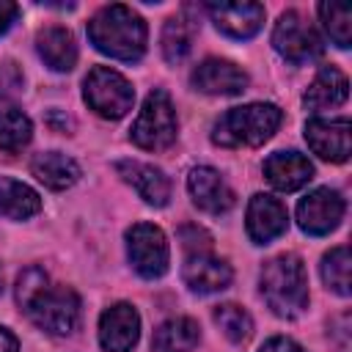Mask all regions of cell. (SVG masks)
Instances as JSON below:
<instances>
[{"mask_svg":"<svg viewBox=\"0 0 352 352\" xmlns=\"http://www.w3.org/2000/svg\"><path fill=\"white\" fill-rule=\"evenodd\" d=\"M206 14L214 28L231 38H253L264 25L261 3H209Z\"/></svg>","mask_w":352,"mask_h":352,"instance_id":"obj_15","label":"cell"},{"mask_svg":"<svg viewBox=\"0 0 352 352\" xmlns=\"http://www.w3.org/2000/svg\"><path fill=\"white\" fill-rule=\"evenodd\" d=\"M182 278H184L190 292L214 294V292H223L231 286L234 270L223 258H217L206 250H195V253H187L184 267H182Z\"/></svg>","mask_w":352,"mask_h":352,"instance_id":"obj_14","label":"cell"},{"mask_svg":"<svg viewBox=\"0 0 352 352\" xmlns=\"http://www.w3.org/2000/svg\"><path fill=\"white\" fill-rule=\"evenodd\" d=\"M308 148L327 162H346L352 151L349 118H311L305 121Z\"/></svg>","mask_w":352,"mask_h":352,"instance_id":"obj_10","label":"cell"},{"mask_svg":"<svg viewBox=\"0 0 352 352\" xmlns=\"http://www.w3.org/2000/svg\"><path fill=\"white\" fill-rule=\"evenodd\" d=\"M41 212V198L25 182L11 176H0V214L8 220H28Z\"/></svg>","mask_w":352,"mask_h":352,"instance_id":"obj_23","label":"cell"},{"mask_svg":"<svg viewBox=\"0 0 352 352\" xmlns=\"http://www.w3.org/2000/svg\"><path fill=\"white\" fill-rule=\"evenodd\" d=\"M116 170H118V176L126 184L135 187V192L146 204H151V206H165L168 204V198H170V182H168V176L160 168H154L148 162H138V160H118L116 162Z\"/></svg>","mask_w":352,"mask_h":352,"instance_id":"obj_18","label":"cell"},{"mask_svg":"<svg viewBox=\"0 0 352 352\" xmlns=\"http://www.w3.org/2000/svg\"><path fill=\"white\" fill-rule=\"evenodd\" d=\"M344 198L333 187H316L297 204V226L311 236L330 234L344 217Z\"/></svg>","mask_w":352,"mask_h":352,"instance_id":"obj_9","label":"cell"},{"mask_svg":"<svg viewBox=\"0 0 352 352\" xmlns=\"http://www.w3.org/2000/svg\"><path fill=\"white\" fill-rule=\"evenodd\" d=\"M261 297L280 319H297L308 308V275L305 264L294 253L270 258L261 270Z\"/></svg>","mask_w":352,"mask_h":352,"instance_id":"obj_3","label":"cell"},{"mask_svg":"<svg viewBox=\"0 0 352 352\" xmlns=\"http://www.w3.org/2000/svg\"><path fill=\"white\" fill-rule=\"evenodd\" d=\"M319 272H322V280L330 292L349 297V248L346 245H338L330 253H324Z\"/></svg>","mask_w":352,"mask_h":352,"instance_id":"obj_26","label":"cell"},{"mask_svg":"<svg viewBox=\"0 0 352 352\" xmlns=\"http://www.w3.org/2000/svg\"><path fill=\"white\" fill-rule=\"evenodd\" d=\"M275 50L289 63H311L324 52V41L316 33V28L300 14V11H283L272 30Z\"/></svg>","mask_w":352,"mask_h":352,"instance_id":"obj_8","label":"cell"},{"mask_svg":"<svg viewBox=\"0 0 352 352\" xmlns=\"http://www.w3.org/2000/svg\"><path fill=\"white\" fill-rule=\"evenodd\" d=\"M198 33V22L187 16V11L170 16L162 28V55L168 63H182L190 50H192V38Z\"/></svg>","mask_w":352,"mask_h":352,"instance_id":"obj_25","label":"cell"},{"mask_svg":"<svg viewBox=\"0 0 352 352\" xmlns=\"http://www.w3.org/2000/svg\"><path fill=\"white\" fill-rule=\"evenodd\" d=\"M30 138H33L30 118L19 110V104L0 96V148L8 154L22 151L30 143Z\"/></svg>","mask_w":352,"mask_h":352,"instance_id":"obj_24","label":"cell"},{"mask_svg":"<svg viewBox=\"0 0 352 352\" xmlns=\"http://www.w3.org/2000/svg\"><path fill=\"white\" fill-rule=\"evenodd\" d=\"M267 182L280 192H294L314 179V165L300 151H275L264 160Z\"/></svg>","mask_w":352,"mask_h":352,"instance_id":"obj_17","label":"cell"},{"mask_svg":"<svg viewBox=\"0 0 352 352\" xmlns=\"http://www.w3.org/2000/svg\"><path fill=\"white\" fill-rule=\"evenodd\" d=\"M283 121V113L278 104L270 102H250L242 107L226 110L214 126H212V143L223 148H239V146H261L270 140Z\"/></svg>","mask_w":352,"mask_h":352,"instance_id":"obj_4","label":"cell"},{"mask_svg":"<svg viewBox=\"0 0 352 352\" xmlns=\"http://www.w3.org/2000/svg\"><path fill=\"white\" fill-rule=\"evenodd\" d=\"M82 99L96 116L116 121L132 110L135 88L121 72L110 66H94L82 82Z\"/></svg>","mask_w":352,"mask_h":352,"instance_id":"obj_5","label":"cell"},{"mask_svg":"<svg viewBox=\"0 0 352 352\" xmlns=\"http://www.w3.org/2000/svg\"><path fill=\"white\" fill-rule=\"evenodd\" d=\"M16 14H19V6H16V3H11V0H0V36L11 28V22L16 19Z\"/></svg>","mask_w":352,"mask_h":352,"instance_id":"obj_30","label":"cell"},{"mask_svg":"<svg viewBox=\"0 0 352 352\" xmlns=\"http://www.w3.org/2000/svg\"><path fill=\"white\" fill-rule=\"evenodd\" d=\"M187 190L192 195V204L209 214H223L234 206V190L226 184V179L209 168V165H198L190 170L187 176Z\"/></svg>","mask_w":352,"mask_h":352,"instance_id":"obj_16","label":"cell"},{"mask_svg":"<svg viewBox=\"0 0 352 352\" xmlns=\"http://www.w3.org/2000/svg\"><path fill=\"white\" fill-rule=\"evenodd\" d=\"M212 316H214L217 327L223 330V336H226L231 344H245V341L253 336V319H250V314H248L242 305H236V302H223V305H217Z\"/></svg>","mask_w":352,"mask_h":352,"instance_id":"obj_27","label":"cell"},{"mask_svg":"<svg viewBox=\"0 0 352 352\" xmlns=\"http://www.w3.org/2000/svg\"><path fill=\"white\" fill-rule=\"evenodd\" d=\"M140 338V314L129 302H116L99 316V344L104 352H132Z\"/></svg>","mask_w":352,"mask_h":352,"instance_id":"obj_11","label":"cell"},{"mask_svg":"<svg viewBox=\"0 0 352 352\" xmlns=\"http://www.w3.org/2000/svg\"><path fill=\"white\" fill-rule=\"evenodd\" d=\"M0 294H3V270H0Z\"/></svg>","mask_w":352,"mask_h":352,"instance_id":"obj_32","label":"cell"},{"mask_svg":"<svg viewBox=\"0 0 352 352\" xmlns=\"http://www.w3.org/2000/svg\"><path fill=\"white\" fill-rule=\"evenodd\" d=\"M349 96V82L344 77V72H338L336 66H322L314 77V82L308 85L302 104L314 113H322L327 107H338L344 104Z\"/></svg>","mask_w":352,"mask_h":352,"instance_id":"obj_20","label":"cell"},{"mask_svg":"<svg viewBox=\"0 0 352 352\" xmlns=\"http://www.w3.org/2000/svg\"><path fill=\"white\" fill-rule=\"evenodd\" d=\"M319 16L330 41L346 50L352 44V8L346 3H319Z\"/></svg>","mask_w":352,"mask_h":352,"instance_id":"obj_28","label":"cell"},{"mask_svg":"<svg viewBox=\"0 0 352 352\" xmlns=\"http://www.w3.org/2000/svg\"><path fill=\"white\" fill-rule=\"evenodd\" d=\"M33 176L50 190H66L80 179V165L60 151H41L30 162Z\"/></svg>","mask_w":352,"mask_h":352,"instance_id":"obj_21","label":"cell"},{"mask_svg":"<svg viewBox=\"0 0 352 352\" xmlns=\"http://www.w3.org/2000/svg\"><path fill=\"white\" fill-rule=\"evenodd\" d=\"M36 50L38 58L52 69V72H72L77 63V41L74 33L66 28H44L36 36Z\"/></svg>","mask_w":352,"mask_h":352,"instance_id":"obj_19","label":"cell"},{"mask_svg":"<svg viewBox=\"0 0 352 352\" xmlns=\"http://www.w3.org/2000/svg\"><path fill=\"white\" fill-rule=\"evenodd\" d=\"M258 352H305L297 341H292V338H286V336H275V338H270Z\"/></svg>","mask_w":352,"mask_h":352,"instance_id":"obj_29","label":"cell"},{"mask_svg":"<svg viewBox=\"0 0 352 352\" xmlns=\"http://www.w3.org/2000/svg\"><path fill=\"white\" fill-rule=\"evenodd\" d=\"M176 129H179V124H176V110H173L170 96L162 88H154L146 96V102L129 129V138L135 146H140L146 151H162L176 140Z\"/></svg>","mask_w":352,"mask_h":352,"instance_id":"obj_6","label":"cell"},{"mask_svg":"<svg viewBox=\"0 0 352 352\" xmlns=\"http://www.w3.org/2000/svg\"><path fill=\"white\" fill-rule=\"evenodd\" d=\"M126 256L140 278L146 280L162 278L170 264V248L162 228L154 223H135L126 231Z\"/></svg>","mask_w":352,"mask_h":352,"instance_id":"obj_7","label":"cell"},{"mask_svg":"<svg viewBox=\"0 0 352 352\" xmlns=\"http://www.w3.org/2000/svg\"><path fill=\"white\" fill-rule=\"evenodd\" d=\"M190 82L195 91L209 94V96H236L248 88V74L231 60L206 58L192 69Z\"/></svg>","mask_w":352,"mask_h":352,"instance_id":"obj_12","label":"cell"},{"mask_svg":"<svg viewBox=\"0 0 352 352\" xmlns=\"http://www.w3.org/2000/svg\"><path fill=\"white\" fill-rule=\"evenodd\" d=\"M0 352H19V341L11 330L0 327Z\"/></svg>","mask_w":352,"mask_h":352,"instance_id":"obj_31","label":"cell"},{"mask_svg":"<svg viewBox=\"0 0 352 352\" xmlns=\"http://www.w3.org/2000/svg\"><path fill=\"white\" fill-rule=\"evenodd\" d=\"M16 305L50 336H72L80 322V297L69 286L50 283L41 267H28L16 278Z\"/></svg>","mask_w":352,"mask_h":352,"instance_id":"obj_1","label":"cell"},{"mask_svg":"<svg viewBox=\"0 0 352 352\" xmlns=\"http://www.w3.org/2000/svg\"><path fill=\"white\" fill-rule=\"evenodd\" d=\"M198 341H201L198 322L190 316H176V319L162 322L154 330L151 346H154V352H192L198 346Z\"/></svg>","mask_w":352,"mask_h":352,"instance_id":"obj_22","label":"cell"},{"mask_svg":"<svg viewBox=\"0 0 352 352\" xmlns=\"http://www.w3.org/2000/svg\"><path fill=\"white\" fill-rule=\"evenodd\" d=\"M88 38L102 55L124 63H135L146 52L148 30L138 11H132L124 3H110L91 16Z\"/></svg>","mask_w":352,"mask_h":352,"instance_id":"obj_2","label":"cell"},{"mask_svg":"<svg viewBox=\"0 0 352 352\" xmlns=\"http://www.w3.org/2000/svg\"><path fill=\"white\" fill-rule=\"evenodd\" d=\"M245 228H248V236L256 245H267V242H272L275 236H280L289 228V212L275 195L256 192L248 201Z\"/></svg>","mask_w":352,"mask_h":352,"instance_id":"obj_13","label":"cell"}]
</instances>
